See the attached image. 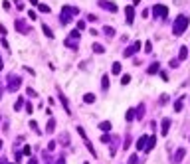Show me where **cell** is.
Listing matches in <instances>:
<instances>
[{
	"label": "cell",
	"mask_w": 190,
	"mask_h": 164,
	"mask_svg": "<svg viewBox=\"0 0 190 164\" xmlns=\"http://www.w3.org/2000/svg\"><path fill=\"white\" fill-rule=\"evenodd\" d=\"M186 28H188V16H184V14L176 16L174 24H172V34L174 36H182Z\"/></svg>",
	"instance_id": "obj_1"
},
{
	"label": "cell",
	"mask_w": 190,
	"mask_h": 164,
	"mask_svg": "<svg viewBox=\"0 0 190 164\" xmlns=\"http://www.w3.org/2000/svg\"><path fill=\"white\" fill-rule=\"evenodd\" d=\"M75 14H79V8H75V6H63L62 14H60V22L66 26V24H69V20L73 18Z\"/></svg>",
	"instance_id": "obj_2"
},
{
	"label": "cell",
	"mask_w": 190,
	"mask_h": 164,
	"mask_svg": "<svg viewBox=\"0 0 190 164\" xmlns=\"http://www.w3.org/2000/svg\"><path fill=\"white\" fill-rule=\"evenodd\" d=\"M20 85H22V79H20L18 75H8V91H12V93H14V91H18L20 89Z\"/></svg>",
	"instance_id": "obj_3"
},
{
	"label": "cell",
	"mask_w": 190,
	"mask_h": 164,
	"mask_svg": "<svg viewBox=\"0 0 190 164\" xmlns=\"http://www.w3.org/2000/svg\"><path fill=\"white\" fill-rule=\"evenodd\" d=\"M152 14H155V18H166L168 8L164 4H157V6H152Z\"/></svg>",
	"instance_id": "obj_4"
},
{
	"label": "cell",
	"mask_w": 190,
	"mask_h": 164,
	"mask_svg": "<svg viewBox=\"0 0 190 164\" xmlns=\"http://www.w3.org/2000/svg\"><path fill=\"white\" fill-rule=\"evenodd\" d=\"M14 28L18 30L20 34H28V32H30V26L24 22V20H16V22H14Z\"/></svg>",
	"instance_id": "obj_5"
},
{
	"label": "cell",
	"mask_w": 190,
	"mask_h": 164,
	"mask_svg": "<svg viewBox=\"0 0 190 164\" xmlns=\"http://www.w3.org/2000/svg\"><path fill=\"white\" fill-rule=\"evenodd\" d=\"M125 20H127V24H133V20H135V8L133 6H127V8H125Z\"/></svg>",
	"instance_id": "obj_6"
},
{
	"label": "cell",
	"mask_w": 190,
	"mask_h": 164,
	"mask_svg": "<svg viewBox=\"0 0 190 164\" xmlns=\"http://www.w3.org/2000/svg\"><path fill=\"white\" fill-rule=\"evenodd\" d=\"M99 6L105 10H109V12H117V4H113V2H107V0H99Z\"/></svg>",
	"instance_id": "obj_7"
},
{
	"label": "cell",
	"mask_w": 190,
	"mask_h": 164,
	"mask_svg": "<svg viewBox=\"0 0 190 164\" xmlns=\"http://www.w3.org/2000/svg\"><path fill=\"white\" fill-rule=\"evenodd\" d=\"M139 50H141V42H135L131 47H127V50H125V57H129V56H133V53H137Z\"/></svg>",
	"instance_id": "obj_8"
},
{
	"label": "cell",
	"mask_w": 190,
	"mask_h": 164,
	"mask_svg": "<svg viewBox=\"0 0 190 164\" xmlns=\"http://www.w3.org/2000/svg\"><path fill=\"white\" fill-rule=\"evenodd\" d=\"M168 129H170V119H162V123H161V135L166 136V135H168Z\"/></svg>",
	"instance_id": "obj_9"
},
{
	"label": "cell",
	"mask_w": 190,
	"mask_h": 164,
	"mask_svg": "<svg viewBox=\"0 0 190 164\" xmlns=\"http://www.w3.org/2000/svg\"><path fill=\"white\" fill-rule=\"evenodd\" d=\"M155 144H157V136L152 135V136H149V138H147V144H145V150H147V152H149V150H152V148H155Z\"/></svg>",
	"instance_id": "obj_10"
},
{
	"label": "cell",
	"mask_w": 190,
	"mask_h": 164,
	"mask_svg": "<svg viewBox=\"0 0 190 164\" xmlns=\"http://www.w3.org/2000/svg\"><path fill=\"white\" fill-rule=\"evenodd\" d=\"M184 154H186V150H184V148H178V150H176V154H174V164H180L182 158H184Z\"/></svg>",
	"instance_id": "obj_11"
},
{
	"label": "cell",
	"mask_w": 190,
	"mask_h": 164,
	"mask_svg": "<svg viewBox=\"0 0 190 164\" xmlns=\"http://www.w3.org/2000/svg\"><path fill=\"white\" fill-rule=\"evenodd\" d=\"M158 69H161V65H158V61H155V63H151V65H149V69H147V73H151V75H155V73H158Z\"/></svg>",
	"instance_id": "obj_12"
},
{
	"label": "cell",
	"mask_w": 190,
	"mask_h": 164,
	"mask_svg": "<svg viewBox=\"0 0 190 164\" xmlns=\"http://www.w3.org/2000/svg\"><path fill=\"white\" fill-rule=\"evenodd\" d=\"M147 138H149V136H145V135H142L141 138L137 141V148H139V150H145V144H147Z\"/></svg>",
	"instance_id": "obj_13"
},
{
	"label": "cell",
	"mask_w": 190,
	"mask_h": 164,
	"mask_svg": "<svg viewBox=\"0 0 190 164\" xmlns=\"http://www.w3.org/2000/svg\"><path fill=\"white\" fill-rule=\"evenodd\" d=\"M66 46L71 47V50H75V47H77V40H75V38H67V40H66Z\"/></svg>",
	"instance_id": "obj_14"
},
{
	"label": "cell",
	"mask_w": 190,
	"mask_h": 164,
	"mask_svg": "<svg viewBox=\"0 0 190 164\" xmlns=\"http://www.w3.org/2000/svg\"><path fill=\"white\" fill-rule=\"evenodd\" d=\"M54 129H56V121H54V119H50V121H48V127H46L48 135H52V132H54Z\"/></svg>",
	"instance_id": "obj_15"
},
{
	"label": "cell",
	"mask_w": 190,
	"mask_h": 164,
	"mask_svg": "<svg viewBox=\"0 0 190 164\" xmlns=\"http://www.w3.org/2000/svg\"><path fill=\"white\" fill-rule=\"evenodd\" d=\"M111 73H113V75H119V73H121V63H119V61H115V63H113Z\"/></svg>",
	"instance_id": "obj_16"
},
{
	"label": "cell",
	"mask_w": 190,
	"mask_h": 164,
	"mask_svg": "<svg viewBox=\"0 0 190 164\" xmlns=\"http://www.w3.org/2000/svg\"><path fill=\"white\" fill-rule=\"evenodd\" d=\"M101 87H103V91L109 89V75H103V79H101Z\"/></svg>",
	"instance_id": "obj_17"
},
{
	"label": "cell",
	"mask_w": 190,
	"mask_h": 164,
	"mask_svg": "<svg viewBox=\"0 0 190 164\" xmlns=\"http://www.w3.org/2000/svg\"><path fill=\"white\" fill-rule=\"evenodd\" d=\"M60 101H62V105H63V109H66V113H71V111H69V105H67V99L63 97V93H60Z\"/></svg>",
	"instance_id": "obj_18"
},
{
	"label": "cell",
	"mask_w": 190,
	"mask_h": 164,
	"mask_svg": "<svg viewBox=\"0 0 190 164\" xmlns=\"http://www.w3.org/2000/svg\"><path fill=\"white\" fill-rule=\"evenodd\" d=\"M99 129H101V131H105V132H107V131H111V123H109V121L99 123Z\"/></svg>",
	"instance_id": "obj_19"
},
{
	"label": "cell",
	"mask_w": 190,
	"mask_h": 164,
	"mask_svg": "<svg viewBox=\"0 0 190 164\" xmlns=\"http://www.w3.org/2000/svg\"><path fill=\"white\" fill-rule=\"evenodd\" d=\"M135 115H137V119H142V117H145V105H139Z\"/></svg>",
	"instance_id": "obj_20"
},
{
	"label": "cell",
	"mask_w": 190,
	"mask_h": 164,
	"mask_svg": "<svg viewBox=\"0 0 190 164\" xmlns=\"http://www.w3.org/2000/svg\"><path fill=\"white\" fill-rule=\"evenodd\" d=\"M83 101H85V103H95V95L93 93H85L83 95Z\"/></svg>",
	"instance_id": "obj_21"
},
{
	"label": "cell",
	"mask_w": 190,
	"mask_h": 164,
	"mask_svg": "<svg viewBox=\"0 0 190 164\" xmlns=\"http://www.w3.org/2000/svg\"><path fill=\"white\" fill-rule=\"evenodd\" d=\"M182 103H184V97H180V99H178V101L174 103V111H176V113L182 111Z\"/></svg>",
	"instance_id": "obj_22"
},
{
	"label": "cell",
	"mask_w": 190,
	"mask_h": 164,
	"mask_svg": "<svg viewBox=\"0 0 190 164\" xmlns=\"http://www.w3.org/2000/svg\"><path fill=\"white\" fill-rule=\"evenodd\" d=\"M103 32H105V36H109V38H113V36H115V30L111 28V26H105Z\"/></svg>",
	"instance_id": "obj_23"
},
{
	"label": "cell",
	"mask_w": 190,
	"mask_h": 164,
	"mask_svg": "<svg viewBox=\"0 0 190 164\" xmlns=\"http://www.w3.org/2000/svg\"><path fill=\"white\" fill-rule=\"evenodd\" d=\"M178 57H180V59H186V57H188V47H186V46L180 47V56H178Z\"/></svg>",
	"instance_id": "obj_24"
},
{
	"label": "cell",
	"mask_w": 190,
	"mask_h": 164,
	"mask_svg": "<svg viewBox=\"0 0 190 164\" xmlns=\"http://www.w3.org/2000/svg\"><path fill=\"white\" fill-rule=\"evenodd\" d=\"M42 30H44V34H46L48 38H54V32H52L50 28H48V24H44V26H42Z\"/></svg>",
	"instance_id": "obj_25"
},
{
	"label": "cell",
	"mask_w": 190,
	"mask_h": 164,
	"mask_svg": "<svg viewBox=\"0 0 190 164\" xmlns=\"http://www.w3.org/2000/svg\"><path fill=\"white\" fill-rule=\"evenodd\" d=\"M93 52H97V53H103V52H105V47L101 46V44H93Z\"/></svg>",
	"instance_id": "obj_26"
},
{
	"label": "cell",
	"mask_w": 190,
	"mask_h": 164,
	"mask_svg": "<svg viewBox=\"0 0 190 164\" xmlns=\"http://www.w3.org/2000/svg\"><path fill=\"white\" fill-rule=\"evenodd\" d=\"M22 105H24V99L20 97L18 101H16V103H14V111H20V109H22Z\"/></svg>",
	"instance_id": "obj_27"
},
{
	"label": "cell",
	"mask_w": 190,
	"mask_h": 164,
	"mask_svg": "<svg viewBox=\"0 0 190 164\" xmlns=\"http://www.w3.org/2000/svg\"><path fill=\"white\" fill-rule=\"evenodd\" d=\"M125 119H127V121H133V119H135V111H133V109H129V111H127Z\"/></svg>",
	"instance_id": "obj_28"
},
{
	"label": "cell",
	"mask_w": 190,
	"mask_h": 164,
	"mask_svg": "<svg viewBox=\"0 0 190 164\" xmlns=\"http://www.w3.org/2000/svg\"><path fill=\"white\" fill-rule=\"evenodd\" d=\"M38 8H40V12H50V6L48 4H40Z\"/></svg>",
	"instance_id": "obj_29"
},
{
	"label": "cell",
	"mask_w": 190,
	"mask_h": 164,
	"mask_svg": "<svg viewBox=\"0 0 190 164\" xmlns=\"http://www.w3.org/2000/svg\"><path fill=\"white\" fill-rule=\"evenodd\" d=\"M129 164H139V158H137V154H133L131 158H129Z\"/></svg>",
	"instance_id": "obj_30"
},
{
	"label": "cell",
	"mask_w": 190,
	"mask_h": 164,
	"mask_svg": "<svg viewBox=\"0 0 190 164\" xmlns=\"http://www.w3.org/2000/svg\"><path fill=\"white\" fill-rule=\"evenodd\" d=\"M129 81H131V75H123V79H121V83H123V85H127Z\"/></svg>",
	"instance_id": "obj_31"
},
{
	"label": "cell",
	"mask_w": 190,
	"mask_h": 164,
	"mask_svg": "<svg viewBox=\"0 0 190 164\" xmlns=\"http://www.w3.org/2000/svg\"><path fill=\"white\" fill-rule=\"evenodd\" d=\"M123 146H125V150L131 146V136H127V138H125V144H123Z\"/></svg>",
	"instance_id": "obj_32"
},
{
	"label": "cell",
	"mask_w": 190,
	"mask_h": 164,
	"mask_svg": "<svg viewBox=\"0 0 190 164\" xmlns=\"http://www.w3.org/2000/svg\"><path fill=\"white\" fill-rule=\"evenodd\" d=\"M151 50H152V44H151V42H147V44H145V52L149 53V52H151Z\"/></svg>",
	"instance_id": "obj_33"
},
{
	"label": "cell",
	"mask_w": 190,
	"mask_h": 164,
	"mask_svg": "<svg viewBox=\"0 0 190 164\" xmlns=\"http://www.w3.org/2000/svg\"><path fill=\"white\" fill-rule=\"evenodd\" d=\"M30 129H32V131H36V132H38V125H36V123H34V121H30Z\"/></svg>",
	"instance_id": "obj_34"
},
{
	"label": "cell",
	"mask_w": 190,
	"mask_h": 164,
	"mask_svg": "<svg viewBox=\"0 0 190 164\" xmlns=\"http://www.w3.org/2000/svg\"><path fill=\"white\" fill-rule=\"evenodd\" d=\"M30 152H32V148H30V146H24V154L30 156Z\"/></svg>",
	"instance_id": "obj_35"
},
{
	"label": "cell",
	"mask_w": 190,
	"mask_h": 164,
	"mask_svg": "<svg viewBox=\"0 0 190 164\" xmlns=\"http://www.w3.org/2000/svg\"><path fill=\"white\" fill-rule=\"evenodd\" d=\"M77 30H79V32H81V30H85V22H79V24H77Z\"/></svg>",
	"instance_id": "obj_36"
},
{
	"label": "cell",
	"mask_w": 190,
	"mask_h": 164,
	"mask_svg": "<svg viewBox=\"0 0 190 164\" xmlns=\"http://www.w3.org/2000/svg\"><path fill=\"white\" fill-rule=\"evenodd\" d=\"M166 101H168V95H162V97H161V105H164Z\"/></svg>",
	"instance_id": "obj_37"
},
{
	"label": "cell",
	"mask_w": 190,
	"mask_h": 164,
	"mask_svg": "<svg viewBox=\"0 0 190 164\" xmlns=\"http://www.w3.org/2000/svg\"><path fill=\"white\" fill-rule=\"evenodd\" d=\"M101 142H109V135H103V136H101Z\"/></svg>",
	"instance_id": "obj_38"
},
{
	"label": "cell",
	"mask_w": 190,
	"mask_h": 164,
	"mask_svg": "<svg viewBox=\"0 0 190 164\" xmlns=\"http://www.w3.org/2000/svg\"><path fill=\"white\" fill-rule=\"evenodd\" d=\"M54 146H56V142H50V144H48V150H46V152H50V150H54Z\"/></svg>",
	"instance_id": "obj_39"
},
{
	"label": "cell",
	"mask_w": 190,
	"mask_h": 164,
	"mask_svg": "<svg viewBox=\"0 0 190 164\" xmlns=\"http://www.w3.org/2000/svg\"><path fill=\"white\" fill-rule=\"evenodd\" d=\"M28 95H30V97H36V91H34L32 87H30V89H28Z\"/></svg>",
	"instance_id": "obj_40"
},
{
	"label": "cell",
	"mask_w": 190,
	"mask_h": 164,
	"mask_svg": "<svg viewBox=\"0 0 190 164\" xmlns=\"http://www.w3.org/2000/svg\"><path fill=\"white\" fill-rule=\"evenodd\" d=\"M26 111H28V113H32V111H34V107H32V103H28V105H26Z\"/></svg>",
	"instance_id": "obj_41"
},
{
	"label": "cell",
	"mask_w": 190,
	"mask_h": 164,
	"mask_svg": "<svg viewBox=\"0 0 190 164\" xmlns=\"http://www.w3.org/2000/svg\"><path fill=\"white\" fill-rule=\"evenodd\" d=\"M56 164H66V158H60V160H57Z\"/></svg>",
	"instance_id": "obj_42"
},
{
	"label": "cell",
	"mask_w": 190,
	"mask_h": 164,
	"mask_svg": "<svg viewBox=\"0 0 190 164\" xmlns=\"http://www.w3.org/2000/svg\"><path fill=\"white\" fill-rule=\"evenodd\" d=\"M28 164H38V162H36V158H30V162Z\"/></svg>",
	"instance_id": "obj_43"
},
{
	"label": "cell",
	"mask_w": 190,
	"mask_h": 164,
	"mask_svg": "<svg viewBox=\"0 0 190 164\" xmlns=\"http://www.w3.org/2000/svg\"><path fill=\"white\" fill-rule=\"evenodd\" d=\"M2 67H4V63H2V57H0V69H2Z\"/></svg>",
	"instance_id": "obj_44"
},
{
	"label": "cell",
	"mask_w": 190,
	"mask_h": 164,
	"mask_svg": "<svg viewBox=\"0 0 190 164\" xmlns=\"http://www.w3.org/2000/svg\"><path fill=\"white\" fill-rule=\"evenodd\" d=\"M30 2H32V4H38V0H30Z\"/></svg>",
	"instance_id": "obj_45"
},
{
	"label": "cell",
	"mask_w": 190,
	"mask_h": 164,
	"mask_svg": "<svg viewBox=\"0 0 190 164\" xmlns=\"http://www.w3.org/2000/svg\"><path fill=\"white\" fill-rule=\"evenodd\" d=\"M0 99H2V85H0Z\"/></svg>",
	"instance_id": "obj_46"
},
{
	"label": "cell",
	"mask_w": 190,
	"mask_h": 164,
	"mask_svg": "<svg viewBox=\"0 0 190 164\" xmlns=\"http://www.w3.org/2000/svg\"><path fill=\"white\" fill-rule=\"evenodd\" d=\"M0 148H2V141H0Z\"/></svg>",
	"instance_id": "obj_47"
},
{
	"label": "cell",
	"mask_w": 190,
	"mask_h": 164,
	"mask_svg": "<svg viewBox=\"0 0 190 164\" xmlns=\"http://www.w3.org/2000/svg\"><path fill=\"white\" fill-rule=\"evenodd\" d=\"M85 164H89V162H85Z\"/></svg>",
	"instance_id": "obj_48"
},
{
	"label": "cell",
	"mask_w": 190,
	"mask_h": 164,
	"mask_svg": "<svg viewBox=\"0 0 190 164\" xmlns=\"http://www.w3.org/2000/svg\"><path fill=\"white\" fill-rule=\"evenodd\" d=\"M0 119H2V117H0Z\"/></svg>",
	"instance_id": "obj_49"
}]
</instances>
